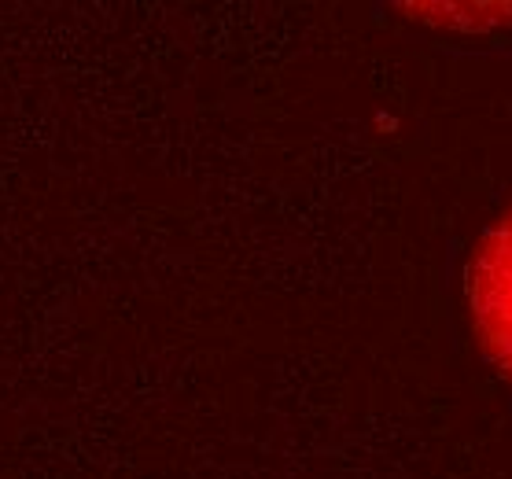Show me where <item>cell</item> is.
Returning a JSON list of instances; mask_svg holds the SVG:
<instances>
[{
  "instance_id": "1",
  "label": "cell",
  "mask_w": 512,
  "mask_h": 479,
  "mask_svg": "<svg viewBox=\"0 0 512 479\" xmlns=\"http://www.w3.org/2000/svg\"><path fill=\"white\" fill-rule=\"evenodd\" d=\"M465 292L479 347L494 369L512 380V207L472 251Z\"/></svg>"
}]
</instances>
